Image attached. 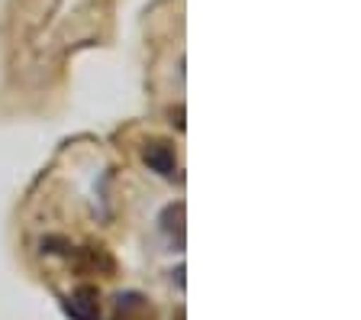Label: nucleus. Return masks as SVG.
Here are the masks:
<instances>
[{
    "label": "nucleus",
    "instance_id": "1",
    "mask_svg": "<svg viewBox=\"0 0 361 320\" xmlns=\"http://www.w3.org/2000/svg\"><path fill=\"white\" fill-rule=\"evenodd\" d=\"M65 311L71 320H100V295L97 288H90V285H84V288H78L75 295L65 301Z\"/></svg>",
    "mask_w": 361,
    "mask_h": 320
},
{
    "label": "nucleus",
    "instance_id": "2",
    "mask_svg": "<svg viewBox=\"0 0 361 320\" xmlns=\"http://www.w3.org/2000/svg\"><path fill=\"white\" fill-rule=\"evenodd\" d=\"M142 159H145V165H149L152 172H158V175H165V178H171L174 168H178V159H174V146L165 143V139H152V143H145Z\"/></svg>",
    "mask_w": 361,
    "mask_h": 320
},
{
    "label": "nucleus",
    "instance_id": "3",
    "mask_svg": "<svg viewBox=\"0 0 361 320\" xmlns=\"http://www.w3.org/2000/svg\"><path fill=\"white\" fill-rule=\"evenodd\" d=\"M110 320H155V311H152V304L142 295L129 291V295L116 297V307H113Z\"/></svg>",
    "mask_w": 361,
    "mask_h": 320
}]
</instances>
